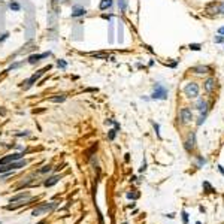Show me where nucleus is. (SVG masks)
<instances>
[{
  "mask_svg": "<svg viewBox=\"0 0 224 224\" xmlns=\"http://www.w3.org/2000/svg\"><path fill=\"white\" fill-rule=\"evenodd\" d=\"M57 206H58V203H57V202L42 203V205L36 206V208L32 211V215H33V217H39V215H42V214H46V212H51V211H54Z\"/></svg>",
  "mask_w": 224,
  "mask_h": 224,
  "instance_id": "obj_1",
  "label": "nucleus"
},
{
  "mask_svg": "<svg viewBox=\"0 0 224 224\" xmlns=\"http://www.w3.org/2000/svg\"><path fill=\"white\" fill-rule=\"evenodd\" d=\"M27 164V160H18V161H12V163H8V164H3L0 166V173H5V172H14L17 169H21Z\"/></svg>",
  "mask_w": 224,
  "mask_h": 224,
  "instance_id": "obj_2",
  "label": "nucleus"
},
{
  "mask_svg": "<svg viewBox=\"0 0 224 224\" xmlns=\"http://www.w3.org/2000/svg\"><path fill=\"white\" fill-rule=\"evenodd\" d=\"M151 99H155V100H166L167 99V90L164 88L161 84H155L154 90H152V94H151Z\"/></svg>",
  "mask_w": 224,
  "mask_h": 224,
  "instance_id": "obj_3",
  "label": "nucleus"
},
{
  "mask_svg": "<svg viewBox=\"0 0 224 224\" xmlns=\"http://www.w3.org/2000/svg\"><path fill=\"white\" fill-rule=\"evenodd\" d=\"M184 93L187 97L193 99V97H197L199 96V85L196 82H188L185 87H184Z\"/></svg>",
  "mask_w": 224,
  "mask_h": 224,
  "instance_id": "obj_4",
  "label": "nucleus"
},
{
  "mask_svg": "<svg viewBox=\"0 0 224 224\" xmlns=\"http://www.w3.org/2000/svg\"><path fill=\"white\" fill-rule=\"evenodd\" d=\"M23 155H24V152H15V154H12V155L3 157V158H0V166L8 164V163H12V161H18V160L23 158Z\"/></svg>",
  "mask_w": 224,
  "mask_h": 224,
  "instance_id": "obj_5",
  "label": "nucleus"
},
{
  "mask_svg": "<svg viewBox=\"0 0 224 224\" xmlns=\"http://www.w3.org/2000/svg\"><path fill=\"white\" fill-rule=\"evenodd\" d=\"M181 120H182V123H190L193 120V114H191V111L188 108H182L181 109Z\"/></svg>",
  "mask_w": 224,
  "mask_h": 224,
  "instance_id": "obj_6",
  "label": "nucleus"
},
{
  "mask_svg": "<svg viewBox=\"0 0 224 224\" xmlns=\"http://www.w3.org/2000/svg\"><path fill=\"white\" fill-rule=\"evenodd\" d=\"M85 14H87V11H85L84 8H81V6H73L70 17H72V18H78V17H84Z\"/></svg>",
  "mask_w": 224,
  "mask_h": 224,
  "instance_id": "obj_7",
  "label": "nucleus"
},
{
  "mask_svg": "<svg viewBox=\"0 0 224 224\" xmlns=\"http://www.w3.org/2000/svg\"><path fill=\"white\" fill-rule=\"evenodd\" d=\"M49 54H51V52H44V54H33V55H30V57H29V63H30V64H35L36 61H39V60H42V58H46Z\"/></svg>",
  "mask_w": 224,
  "mask_h": 224,
  "instance_id": "obj_8",
  "label": "nucleus"
},
{
  "mask_svg": "<svg viewBox=\"0 0 224 224\" xmlns=\"http://www.w3.org/2000/svg\"><path fill=\"white\" fill-rule=\"evenodd\" d=\"M203 87H205V90H206L208 93H212V91L215 90V79H214V78H208V79L205 81Z\"/></svg>",
  "mask_w": 224,
  "mask_h": 224,
  "instance_id": "obj_9",
  "label": "nucleus"
},
{
  "mask_svg": "<svg viewBox=\"0 0 224 224\" xmlns=\"http://www.w3.org/2000/svg\"><path fill=\"white\" fill-rule=\"evenodd\" d=\"M194 142H196V134L190 133L188 139H187V142H185V149H187V151H191V149L194 148Z\"/></svg>",
  "mask_w": 224,
  "mask_h": 224,
  "instance_id": "obj_10",
  "label": "nucleus"
},
{
  "mask_svg": "<svg viewBox=\"0 0 224 224\" xmlns=\"http://www.w3.org/2000/svg\"><path fill=\"white\" fill-rule=\"evenodd\" d=\"M58 181H60V176H58V175H54V176H49L44 184H45V187H52V185H55Z\"/></svg>",
  "mask_w": 224,
  "mask_h": 224,
  "instance_id": "obj_11",
  "label": "nucleus"
},
{
  "mask_svg": "<svg viewBox=\"0 0 224 224\" xmlns=\"http://www.w3.org/2000/svg\"><path fill=\"white\" fill-rule=\"evenodd\" d=\"M193 72L194 73H208V72H211V67H208V66H196V67H193Z\"/></svg>",
  "mask_w": 224,
  "mask_h": 224,
  "instance_id": "obj_12",
  "label": "nucleus"
},
{
  "mask_svg": "<svg viewBox=\"0 0 224 224\" xmlns=\"http://www.w3.org/2000/svg\"><path fill=\"white\" fill-rule=\"evenodd\" d=\"M196 108H197V111H200V112H206V109H208V103H206V100L200 99V100L197 102Z\"/></svg>",
  "mask_w": 224,
  "mask_h": 224,
  "instance_id": "obj_13",
  "label": "nucleus"
},
{
  "mask_svg": "<svg viewBox=\"0 0 224 224\" xmlns=\"http://www.w3.org/2000/svg\"><path fill=\"white\" fill-rule=\"evenodd\" d=\"M111 6H112V0H102L100 5H99L100 11H106V9H109Z\"/></svg>",
  "mask_w": 224,
  "mask_h": 224,
  "instance_id": "obj_14",
  "label": "nucleus"
},
{
  "mask_svg": "<svg viewBox=\"0 0 224 224\" xmlns=\"http://www.w3.org/2000/svg\"><path fill=\"white\" fill-rule=\"evenodd\" d=\"M9 9L14 11V12H18V11L21 9V5H20L17 0H12V2H9Z\"/></svg>",
  "mask_w": 224,
  "mask_h": 224,
  "instance_id": "obj_15",
  "label": "nucleus"
},
{
  "mask_svg": "<svg viewBox=\"0 0 224 224\" xmlns=\"http://www.w3.org/2000/svg\"><path fill=\"white\" fill-rule=\"evenodd\" d=\"M49 100H51V102H55V103H58V102H64V100H66V96L61 94V96H57V97H51Z\"/></svg>",
  "mask_w": 224,
  "mask_h": 224,
  "instance_id": "obj_16",
  "label": "nucleus"
},
{
  "mask_svg": "<svg viewBox=\"0 0 224 224\" xmlns=\"http://www.w3.org/2000/svg\"><path fill=\"white\" fill-rule=\"evenodd\" d=\"M203 188L206 190V193H215V190L212 188V185H211L209 182H206V181L203 182Z\"/></svg>",
  "mask_w": 224,
  "mask_h": 224,
  "instance_id": "obj_17",
  "label": "nucleus"
},
{
  "mask_svg": "<svg viewBox=\"0 0 224 224\" xmlns=\"http://www.w3.org/2000/svg\"><path fill=\"white\" fill-rule=\"evenodd\" d=\"M115 136H117V129H111L109 133H108V139H109V140H114Z\"/></svg>",
  "mask_w": 224,
  "mask_h": 224,
  "instance_id": "obj_18",
  "label": "nucleus"
},
{
  "mask_svg": "<svg viewBox=\"0 0 224 224\" xmlns=\"http://www.w3.org/2000/svg\"><path fill=\"white\" fill-rule=\"evenodd\" d=\"M93 55H94L96 58H105V60L109 58V55H106V54H103V52H93Z\"/></svg>",
  "mask_w": 224,
  "mask_h": 224,
  "instance_id": "obj_19",
  "label": "nucleus"
},
{
  "mask_svg": "<svg viewBox=\"0 0 224 224\" xmlns=\"http://www.w3.org/2000/svg\"><path fill=\"white\" fill-rule=\"evenodd\" d=\"M57 66H58L60 69H63V70H64V69L67 67V63H66L64 60H58V61H57Z\"/></svg>",
  "mask_w": 224,
  "mask_h": 224,
  "instance_id": "obj_20",
  "label": "nucleus"
},
{
  "mask_svg": "<svg viewBox=\"0 0 224 224\" xmlns=\"http://www.w3.org/2000/svg\"><path fill=\"white\" fill-rule=\"evenodd\" d=\"M51 169H52V166L46 164V166H44L42 169H39V173H46V172H51Z\"/></svg>",
  "mask_w": 224,
  "mask_h": 224,
  "instance_id": "obj_21",
  "label": "nucleus"
},
{
  "mask_svg": "<svg viewBox=\"0 0 224 224\" xmlns=\"http://www.w3.org/2000/svg\"><path fill=\"white\" fill-rule=\"evenodd\" d=\"M217 12H220V14H224V2H220V3H217Z\"/></svg>",
  "mask_w": 224,
  "mask_h": 224,
  "instance_id": "obj_22",
  "label": "nucleus"
},
{
  "mask_svg": "<svg viewBox=\"0 0 224 224\" xmlns=\"http://www.w3.org/2000/svg\"><path fill=\"white\" fill-rule=\"evenodd\" d=\"M118 6L121 11H126V6H127V2L126 0H118Z\"/></svg>",
  "mask_w": 224,
  "mask_h": 224,
  "instance_id": "obj_23",
  "label": "nucleus"
},
{
  "mask_svg": "<svg viewBox=\"0 0 224 224\" xmlns=\"http://www.w3.org/2000/svg\"><path fill=\"white\" fill-rule=\"evenodd\" d=\"M214 41H215V44H224V36H215Z\"/></svg>",
  "mask_w": 224,
  "mask_h": 224,
  "instance_id": "obj_24",
  "label": "nucleus"
},
{
  "mask_svg": "<svg viewBox=\"0 0 224 224\" xmlns=\"http://www.w3.org/2000/svg\"><path fill=\"white\" fill-rule=\"evenodd\" d=\"M182 221H184V224H188V214L185 211H182Z\"/></svg>",
  "mask_w": 224,
  "mask_h": 224,
  "instance_id": "obj_25",
  "label": "nucleus"
},
{
  "mask_svg": "<svg viewBox=\"0 0 224 224\" xmlns=\"http://www.w3.org/2000/svg\"><path fill=\"white\" fill-rule=\"evenodd\" d=\"M205 163H206V161H205V158H202V157H199V158H197V166H199V167H202Z\"/></svg>",
  "mask_w": 224,
  "mask_h": 224,
  "instance_id": "obj_26",
  "label": "nucleus"
},
{
  "mask_svg": "<svg viewBox=\"0 0 224 224\" xmlns=\"http://www.w3.org/2000/svg\"><path fill=\"white\" fill-rule=\"evenodd\" d=\"M190 49H193V51H199V49H200V45L199 44H191L190 45Z\"/></svg>",
  "mask_w": 224,
  "mask_h": 224,
  "instance_id": "obj_27",
  "label": "nucleus"
},
{
  "mask_svg": "<svg viewBox=\"0 0 224 224\" xmlns=\"http://www.w3.org/2000/svg\"><path fill=\"white\" fill-rule=\"evenodd\" d=\"M20 66H21V63H14V64H12L9 69H8V72H9V70H14V69H18Z\"/></svg>",
  "mask_w": 224,
  "mask_h": 224,
  "instance_id": "obj_28",
  "label": "nucleus"
},
{
  "mask_svg": "<svg viewBox=\"0 0 224 224\" xmlns=\"http://www.w3.org/2000/svg\"><path fill=\"white\" fill-rule=\"evenodd\" d=\"M139 194L137 193H127V199H136Z\"/></svg>",
  "mask_w": 224,
  "mask_h": 224,
  "instance_id": "obj_29",
  "label": "nucleus"
},
{
  "mask_svg": "<svg viewBox=\"0 0 224 224\" xmlns=\"http://www.w3.org/2000/svg\"><path fill=\"white\" fill-rule=\"evenodd\" d=\"M145 169H146V163H145V160H143V163H142V166H140L139 172H145Z\"/></svg>",
  "mask_w": 224,
  "mask_h": 224,
  "instance_id": "obj_30",
  "label": "nucleus"
},
{
  "mask_svg": "<svg viewBox=\"0 0 224 224\" xmlns=\"http://www.w3.org/2000/svg\"><path fill=\"white\" fill-rule=\"evenodd\" d=\"M8 36H9L8 33H5V35H2V36H0V42H2V41H5V39H8Z\"/></svg>",
  "mask_w": 224,
  "mask_h": 224,
  "instance_id": "obj_31",
  "label": "nucleus"
},
{
  "mask_svg": "<svg viewBox=\"0 0 224 224\" xmlns=\"http://www.w3.org/2000/svg\"><path fill=\"white\" fill-rule=\"evenodd\" d=\"M154 127H155V133H157V136L160 137V132H158V124H154Z\"/></svg>",
  "mask_w": 224,
  "mask_h": 224,
  "instance_id": "obj_32",
  "label": "nucleus"
},
{
  "mask_svg": "<svg viewBox=\"0 0 224 224\" xmlns=\"http://www.w3.org/2000/svg\"><path fill=\"white\" fill-rule=\"evenodd\" d=\"M218 33H220L221 36H224V27H220V29H218Z\"/></svg>",
  "mask_w": 224,
  "mask_h": 224,
  "instance_id": "obj_33",
  "label": "nucleus"
},
{
  "mask_svg": "<svg viewBox=\"0 0 224 224\" xmlns=\"http://www.w3.org/2000/svg\"><path fill=\"white\" fill-rule=\"evenodd\" d=\"M218 169H220V172L224 175V169H223V166H218Z\"/></svg>",
  "mask_w": 224,
  "mask_h": 224,
  "instance_id": "obj_34",
  "label": "nucleus"
},
{
  "mask_svg": "<svg viewBox=\"0 0 224 224\" xmlns=\"http://www.w3.org/2000/svg\"><path fill=\"white\" fill-rule=\"evenodd\" d=\"M0 134H2V133H0Z\"/></svg>",
  "mask_w": 224,
  "mask_h": 224,
  "instance_id": "obj_35",
  "label": "nucleus"
}]
</instances>
